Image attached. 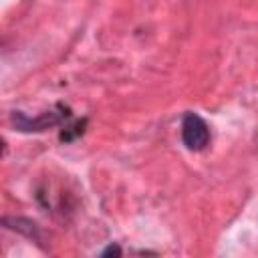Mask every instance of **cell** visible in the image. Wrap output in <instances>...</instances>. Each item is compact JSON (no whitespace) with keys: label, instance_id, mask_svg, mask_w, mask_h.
<instances>
[{"label":"cell","instance_id":"cell-2","mask_svg":"<svg viewBox=\"0 0 258 258\" xmlns=\"http://www.w3.org/2000/svg\"><path fill=\"white\" fill-rule=\"evenodd\" d=\"M179 129H181V143L185 145V149H189L194 153L208 149V145L212 141V131L202 115H198L194 111L183 113Z\"/></svg>","mask_w":258,"mask_h":258},{"label":"cell","instance_id":"cell-1","mask_svg":"<svg viewBox=\"0 0 258 258\" xmlns=\"http://www.w3.org/2000/svg\"><path fill=\"white\" fill-rule=\"evenodd\" d=\"M71 119H73V111L64 103H56L54 109L44 111L36 117H28L22 111H12V115H10L12 127L20 133H42V131H48L54 127H62Z\"/></svg>","mask_w":258,"mask_h":258},{"label":"cell","instance_id":"cell-5","mask_svg":"<svg viewBox=\"0 0 258 258\" xmlns=\"http://www.w3.org/2000/svg\"><path fill=\"white\" fill-rule=\"evenodd\" d=\"M121 254H123L121 246H119V244H113V242H111V244L101 252V256H103V258H105V256H121Z\"/></svg>","mask_w":258,"mask_h":258},{"label":"cell","instance_id":"cell-4","mask_svg":"<svg viewBox=\"0 0 258 258\" xmlns=\"http://www.w3.org/2000/svg\"><path fill=\"white\" fill-rule=\"evenodd\" d=\"M85 127H87V117H85V119H77V121L71 119V121L64 123L62 129H60V141H62V143L75 141L77 137H81V135L85 133Z\"/></svg>","mask_w":258,"mask_h":258},{"label":"cell","instance_id":"cell-3","mask_svg":"<svg viewBox=\"0 0 258 258\" xmlns=\"http://www.w3.org/2000/svg\"><path fill=\"white\" fill-rule=\"evenodd\" d=\"M4 222V226L8 228V230H14V232H18V234H22V236H26L28 240H32V242H36V244H40L42 242V234H40V228L32 222V220H28V218H4L2 220Z\"/></svg>","mask_w":258,"mask_h":258}]
</instances>
